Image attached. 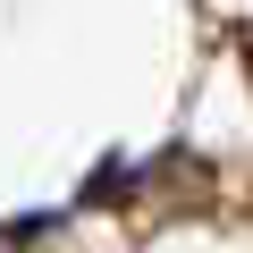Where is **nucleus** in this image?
Returning a JSON list of instances; mask_svg holds the SVG:
<instances>
[{"label": "nucleus", "instance_id": "f257e3e1", "mask_svg": "<svg viewBox=\"0 0 253 253\" xmlns=\"http://www.w3.org/2000/svg\"><path fill=\"white\" fill-rule=\"evenodd\" d=\"M245 68H253V42H245Z\"/></svg>", "mask_w": 253, "mask_h": 253}]
</instances>
